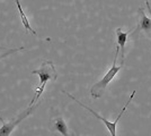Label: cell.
<instances>
[{"instance_id":"ba28073f","label":"cell","mask_w":151,"mask_h":136,"mask_svg":"<svg viewBox=\"0 0 151 136\" xmlns=\"http://www.w3.org/2000/svg\"><path fill=\"white\" fill-rule=\"evenodd\" d=\"M15 1H16V6H17V8H18L19 14H20V18H22V23H23V25H24V27H25L26 32L32 33L33 35H36V32H35V30L32 28L31 23H29V20H28V18H27L26 14L24 13V9L22 8V5H20L19 0H15Z\"/></svg>"},{"instance_id":"30bf717a","label":"cell","mask_w":151,"mask_h":136,"mask_svg":"<svg viewBox=\"0 0 151 136\" xmlns=\"http://www.w3.org/2000/svg\"><path fill=\"white\" fill-rule=\"evenodd\" d=\"M145 5H147V8H148V12L151 15V7H150V4H149V0H145Z\"/></svg>"},{"instance_id":"8992f818","label":"cell","mask_w":151,"mask_h":136,"mask_svg":"<svg viewBox=\"0 0 151 136\" xmlns=\"http://www.w3.org/2000/svg\"><path fill=\"white\" fill-rule=\"evenodd\" d=\"M52 130H55V132H59L62 136H70L69 134V128L67 126V123L64 121L62 116H57L54 119H52ZM71 136H75L73 134Z\"/></svg>"},{"instance_id":"8fae6325","label":"cell","mask_w":151,"mask_h":136,"mask_svg":"<svg viewBox=\"0 0 151 136\" xmlns=\"http://www.w3.org/2000/svg\"><path fill=\"white\" fill-rule=\"evenodd\" d=\"M0 121H2V123H5V120H4V118H1V117H0Z\"/></svg>"},{"instance_id":"3957f363","label":"cell","mask_w":151,"mask_h":136,"mask_svg":"<svg viewBox=\"0 0 151 136\" xmlns=\"http://www.w3.org/2000/svg\"><path fill=\"white\" fill-rule=\"evenodd\" d=\"M62 92L64 93V94H65V95H68V97H69L70 99H72L73 101H76V103H78L79 105H81L82 108L87 109V110H88L89 112H90V113H93V116L96 117L97 119H99L101 121H103V123H104V125L106 126V128L108 129V132H109V134H111V136H116V126H117V123H119V120L121 119V117L123 116V113H124V112L126 111V109H127V107H129V104H130V102L132 101V99L134 97V95H135V93H137V91H135V90L133 91L132 94H131V95H130V97H129V100H127V101H126V103L124 104L123 109L121 110L120 115H119V116H117V118H116V120H115V121H109V120H107L106 118H104V117H101V115H98V113H97L96 111L93 110L91 108H89V107H87L86 104L81 103V102H80V101H79L78 99H76V97H73L72 94H70L69 92H67V91H64V90H62Z\"/></svg>"},{"instance_id":"52a82bcc","label":"cell","mask_w":151,"mask_h":136,"mask_svg":"<svg viewBox=\"0 0 151 136\" xmlns=\"http://www.w3.org/2000/svg\"><path fill=\"white\" fill-rule=\"evenodd\" d=\"M131 31H123L122 28H116V40H117V47L120 48L121 55H122V61H124V50H125V43L127 41V36L131 34Z\"/></svg>"},{"instance_id":"5b68a950","label":"cell","mask_w":151,"mask_h":136,"mask_svg":"<svg viewBox=\"0 0 151 136\" xmlns=\"http://www.w3.org/2000/svg\"><path fill=\"white\" fill-rule=\"evenodd\" d=\"M139 13H140V20H139L138 26L133 33H139L140 31H142L145 34L151 35V20L145 15V10L142 8H139ZM133 33H131V34H133Z\"/></svg>"},{"instance_id":"277c9868","label":"cell","mask_w":151,"mask_h":136,"mask_svg":"<svg viewBox=\"0 0 151 136\" xmlns=\"http://www.w3.org/2000/svg\"><path fill=\"white\" fill-rule=\"evenodd\" d=\"M40 105V101H37L35 104L33 105H28L25 110H23L20 113H18L14 119H12L10 121L5 123L1 127H0V136H10V134L14 132V129L18 126L19 124L22 123L24 119H26L27 117H29L31 115L34 113V111L37 109V107Z\"/></svg>"},{"instance_id":"9c48e42d","label":"cell","mask_w":151,"mask_h":136,"mask_svg":"<svg viewBox=\"0 0 151 136\" xmlns=\"http://www.w3.org/2000/svg\"><path fill=\"white\" fill-rule=\"evenodd\" d=\"M22 50H25L24 47H20V48H5V47H0V59H4L13 55L17 51H22Z\"/></svg>"},{"instance_id":"6da1fadb","label":"cell","mask_w":151,"mask_h":136,"mask_svg":"<svg viewBox=\"0 0 151 136\" xmlns=\"http://www.w3.org/2000/svg\"><path fill=\"white\" fill-rule=\"evenodd\" d=\"M32 74L37 75L38 78H40V84L35 89V94H34V97L32 99L29 105H33V104L36 103V101H38L40 97L43 94V92L45 90V86H46V83L49 81H57L58 78L57 69H55V67H54L53 63L51 60H44L42 63L41 67L38 69L33 71Z\"/></svg>"},{"instance_id":"7a4b0ae2","label":"cell","mask_w":151,"mask_h":136,"mask_svg":"<svg viewBox=\"0 0 151 136\" xmlns=\"http://www.w3.org/2000/svg\"><path fill=\"white\" fill-rule=\"evenodd\" d=\"M119 52H120V48L116 47V52H115V57H114V61H113L112 67L109 68V71H107L106 74H105V76L101 78V81H98L97 83H95V84L91 86V89H90V94H91V97H94V99H99V97H101L104 91L106 89V86L112 82V79L116 76V74H117V73L120 71L121 68L123 67L124 61H122L120 66L116 65L117 57H119Z\"/></svg>"}]
</instances>
